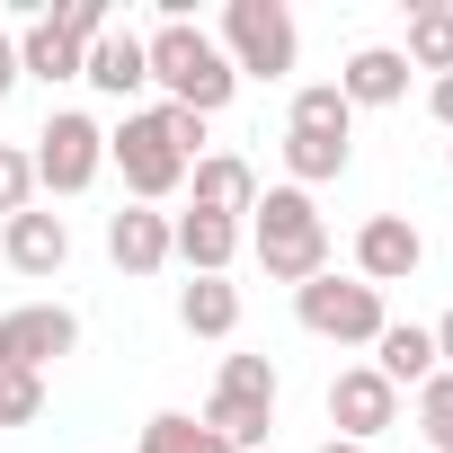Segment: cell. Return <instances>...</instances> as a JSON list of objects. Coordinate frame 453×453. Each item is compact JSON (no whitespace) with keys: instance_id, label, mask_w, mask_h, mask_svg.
Instances as JSON below:
<instances>
[{"instance_id":"6da1fadb","label":"cell","mask_w":453,"mask_h":453,"mask_svg":"<svg viewBox=\"0 0 453 453\" xmlns=\"http://www.w3.org/2000/svg\"><path fill=\"white\" fill-rule=\"evenodd\" d=\"M142 63H151V81H160V107H187V116H204V125L232 107V89H241L232 54H222L196 19H160V27L142 36Z\"/></svg>"},{"instance_id":"7a4b0ae2","label":"cell","mask_w":453,"mask_h":453,"mask_svg":"<svg viewBox=\"0 0 453 453\" xmlns=\"http://www.w3.org/2000/svg\"><path fill=\"white\" fill-rule=\"evenodd\" d=\"M250 250L276 285H311L329 267V222L303 187H258V213H250Z\"/></svg>"},{"instance_id":"3957f363","label":"cell","mask_w":453,"mask_h":453,"mask_svg":"<svg viewBox=\"0 0 453 453\" xmlns=\"http://www.w3.org/2000/svg\"><path fill=\"white\" fill-rule=\"evenodd\" d=\"M107 160L125 169V196L134 204H160V196H178L187 187V151H178V134H169V107H125L116 116V134H107Z\"/></svg>"},{"instance_id":"277c9868","label":"cell","mask_w":453,"mask_h":453,"mask_svg":"<svg viewBox=\"0 0 453 453\" xmlns=\"http://www.w3.org/2000/svg\"><path fill=\"white\" fill-rule=\"evenodd\" d=\"M276 365L267 356H222L213 373V400H204V426L232 444V453H267V426H276Z\"/></svg>"},{"instance_id":"5b68a950","label":"cell","mask_w":453,"mask_h":453,"mask_svg":"<svg viewBox=\"0 0 453 453\" xmlns=\"http://www.w3.org/2000/svg\"><path fill=\"white\" fill-rule=\"evenodd\" d=\"M213 45L232 54L241 81H285L294 54H303V27H294L285 0H222V36Z\"/></svg>"},{"instance_id":"8992f818","label":"cell","mask_w":453,"mask_h":453,"mask_svg":"<svg viewBox=\"0 0 453 453\" xmlns=\"http://www.w3.org/2000/svg\"><path fill=\"white\" fill-rule=\"evenodd\" d=\"M294 320L311 329V338H329V347H373L382 329H391V311H382V294L373 285H356V276H311V285H294Z\"/></svg>"},{"instance_id":"52a82bcc","label":"cell","mask_w":453,"mask_h":453,"mask_svg":"<svg viewBox=\"0 0 453 453\" xmlns=\"http://www.w3.org/2000/svg\"><path fill=\"white\" fill-rule=\"evenodd\" d=\"M27 160H36V187H54V196H89L98 169H107V125L81 116V107H54Z\"/></svg>"},{"instance_id":"ba28073f","label":"cell","mask_w":453,"mask_h":453,"mask_svg":"<svg viewBox=\"0 0 453 453\" xmlns=\"http://www.w3.org/2000/svg\"><path fill=\"white\" fill-rule=\"evenodd\" d=\"M81 347V311L72 303H19L0 311V373H45Z\"/></svg>"},{"instance_id":"9c48e42d","label":"cell","mask_w":453,"mask_h":453,"mask_svg":"<svg viewBox=\"0 0 453 453\" xmlns=\"http://www.w3.org/2000/svg\"><path fill=\"white\" fill-rule=\"evenodd\" d=\"M426 267V232L409 213H365V232H356V285H409Z\"/></svg>"},{"instance_id":"30bf717a","label":"cell","mask_w":453,"mask_h":453,"mask_svg":"<svg viewBox=\"0 0 453 453\" xmlns=\"http://www.w3.org/2000/svg\"><path fill=\"white\" fill-rule=\"evenodd\" d=\"M382 426H400V391H391L373 365H347V373L329 382V435H347V444H373Z\"/></svg>"},{"instance_id":"8fae6325","label":"cell","mask_w":453,"mask_h":453,"mask_svg":"<svg viewBox=\"0 0 453 453\" xmlns=\"http://www.w3.org/2000/svg\"><path fill=\"white\" fill-rule=\"evenodd\" d=\"M0 258H10L19 276H63V267H72V222L45 213V204L10 213V222H0Z\"/></svg>"},{"instance_id":"7c38bea8","label":"cell","mask_w":453,"mask_h":453,"mask_svg":"<svg viewBox=\"0 0 453 453\" xmlns=\"http://www.w3.org/2000/svg\"><path fill=\"white\" fill-rule=\"evenodd\" d=\"M187 187H196V213H222V222L258 213V169H250L241 151H196Z\"/></svg>"},{"instance_id":"4fadbf2b","label":"cell","mask_w":453,"mask_h":453,"mask_svg":"<svg viewBox=\"0 0 453 453\" xmlns=\"http://www.w3.org/2000/svg\"><path fill=\"white\" fill-rule=\"evenodd\" d=\"M107 258L125 267V276H160L178 250H169V213L160 204H125V213H107Z\"/></svg>"},{"instance_id":"5bb4252c","label":"cell","mask_w":453,"mask_h":453,"mask_svg":"<svg viewBox=\"0 0 453 453\" xmlns=\"http://www.w3.org/2000/svg\"><path fill=\"white\" fill-rule=\"evenodd\" d=\"M169 250L196 267V276H232V258H241V222H222V213H169Z\"/></svg>"},{"instance_id":"9a60e30c","label":"cell","mask_w":453,"mask_h":453,"mask_svg":"<svg viewBox=\"0 0 453 453\" xmlns=\"http://www.w3.org/2000/svg\"><path fill=\"white\" fill-rule=\"evenodd\" d=\"M338 98H347V107H400V98H409V63H400V45H356L347 72H338Z\"/></svg>"},{"instance_id":"2e32d148","label":"cell","mask_w":453,"mask_h":453,"mask_svg":"<svg viewBox=\"0 0 453 453\" xmlns=\"http://www.w3.org/2000/svg\"><path fill=\"white\" fill-rule=\"evenodd\" d=\"M81 81H89V89H107V98H134V89H151L142 36H134V27H107V36L81 54Z\"/></svg>"},{"instance_id":"e0dca14e","label":"cell","mask_w":453,"mask_h":453,"mask_svg":"<svg viewBox=\"0 0 453 453\" xmlns=\"http://www.w3.org/2000/svg\"><path fill=\"white\" fill-rule=\"evenodd\" d=\"M178 329H187V338H232V329H241V285H232V276L178 285Z\"/></svg>"},{"instance_id":"ac0fdd59","label":"cell","mask_w":453,"mask_h":453,"mask_svg":"<svg viewBox=\"0 0 453 453\" xmlns=\"http://www.w3.org/2000/svg\"><path fill=\"white\" fill-rule=\"evenodd\" d=\"M347 160H356V142H338V134H294L285 125V187H329V178H347Z\"/></svg>"},{"instance_id":"d6986e66","label":"cell","mask_w":453,"mask_h":453,"mask_svg":"<svg viewBox=\"0 0 453 453\" xmlns=\"http://www.w3.org/2000/svg\"><path fill=\"white\" fill-rule=\"evenodd\" d=\"M373 373H382V382H391V391H400V382H409V391H418V382H426V373H435V338H426V329H418V320H391V329H382V338H373Z\"/></svg>"},{"instance_id":"ffe728a7","label":"cell","mask_w":453,"mask_h":453,"mask_svg":"<svg viewBox=\"0 0 453 453\" xmlns=\"http://www.w3.org/2000/svg\"><path fill=\"white\" fill-rule=\"evenodd\" d=\"M400 63L409 72H453V0H418L409 10V45H400Z\"/></svg>"},{"instance_id":"44dd1931","label":"cell","mask_w":453,"mask_h":453,"mask_svg":"<svg viewBox=\"0 0 453 453\" xmlns=\"http://www.w3.org/2000/svg\"><path fill=\"white\" fill-rule=\"evenodd\" d=\"M19 81H45V89H54V81H81V45L36 19V27L19 36Z\"/></svg>"},{"instance_id":"7402d4cb","label":"cell","mask_w":453,"mask_h":453,"mask_svg":"<svg viewBox=\"0 0 453 453\" xmlns=\"http://www.w3.org/2000/svg\"><path fill=\"white\" fill-rule=\"evenodd\" d=\"M134 453H232L204 418H187V409H160V418H142V444Z\"/></svg>"},{"instance_id":"603a6c76","label":"cell","mask_w":453,"mask_h":453,"mask_svg":"<svg viewBox=\"0 0 453 453\" xmlns=\"http://www.w3.org/2000/svg\"><path fill=\"white\" fill-rule=\"evenodd\" d=\"M294 134H338V142H356V107L338 98V81H311V89H294V116H285Z\"/></svg>"},{"instance_id":"cb8c5ba5","label":"cell","mask_w":453,"mask_h":453,"mask_svg":"<svg viewBox=\"0 0 453 453\" xmlns=\"http://www.w3.org/2000/svg\"><path fill=\"white\" fill-rule=\"evenodd\" d=\"M45 27H54V36H72V45L89 54V45H98L116 19H107V0H54V10H45Z\"/></svg>"},{"instance_id":"d4e9b609","label":"cell","mask_w":453,"mask_h":453,"mask_svg":"<svg viewBox=\"0 0 453 453\" xmlns=\"http://www.w3.org/2000/svg\"><path fill=\"white\" fill-rule=\"evenodd\" d=\"M418 426H426L435 453H453V373H426L418 382Z\"/></svg>"},{"instance_id":"484cf974","label":"cell","mask_w":453,"mask_h":453,"mask_svg":"<svg viewBox=\"0 0 453 453\" xmlns=\"http://www.w3.org/2000/svg\"><path fill=\"white\" fill-rule=\"evenodd\" d=\"M27 204H36V160H27L19 142H0V222L27 213Z\"/></svg>"},{"instance_id":"4316f807","label":"cell","mask_w":453,"mask_h":453,"mask_svg":"<svg viewBox=\"0 0 453 453\" xmlns=\"http://www.w3.org/2000/svg\"><path fill=\"white\" fill-rule=\"evenodd\" d=\"M45 418V373H0V426H36Z\"/></svg>"},{"instance_id":"83f0119b","label":"cell","mask_w":453,"mask_h":453,"mask_svg":"<svg viewBox=\"0 0 453 453\" xmlns=\"http://www.w3.org/2000/svg\"><path fill=\"white\" fill-rule=\"evenodd\" d=\"M169 134H178V151L196 160V142H204V116H187V107H169Z\"/></svg>"},{"instance_id":"f1b7e54d","label":"cell","mask_w":453,"mask_h":453,"mask_svg":"<svg viewBox=\"0 0 453 453\" xmlns=\"http://www.w3.org/2000/svg\"><path fill=\"white\" fill-rule=\"evenodd\" d=\"M426 338H435V373H453V311H444V320H435Z\"/></svg>"},{"instance_id":"f546056e","label":"cell","mask_w":453,"mask_h":453,"mask_svg":"<svg viewBox=\"0 0 453 453\" xmlns=\"http://www.w3.org/2000/svg\"><path fill=\"white\" fill-rule=\"evenodd\" d=\"M426 107H435V125H444V134H453V72H444V81H435V89H426Z\"/></svg>"},{"instance_id":"4dcf8cb0","label":"cell","mask_w":453,"mask_h":453,"mask_svg":"<svg viewBox=\"0 0 453 453\" xmlns=\"http://www.w3.org/2000/svg\"><path fill=\"white\" fill-rule=\"evenodd\" d=\"M19 89V36H0V98Z\"/></svg>"},{"instance_id":"1f68e13d","label":"cell","mask_w":453,"mask_h":453,"mask_svg":"<svg viewBox=\"0 0 453 453\" xmlns=\"http://www.w3.org/2000/svg\"><path fill=\"white\" fill-rule=\"evenodd\" d=\"M320 453H373V444H347V435H329V444H320Z\"/></svg>"},{"instance_id":"d6a6232c","label":"cell","mask_w":453,"mask_h":453,"mask_svg":"<svg viewBox=\"0 0 453 453\" xmlns=\"http://www.w3.org/2000/svg\"><path fill=\"white\" fill-rule=\"evenodd\" d=\"M444 169H453V151H444Z\"/></svg>"},{"instance_id":"836d02e7","label":"cell","mask_w":453,"mask_h":453,"mask_svg":"<svg viewBox=\"0 0 453 453\" xmlns=\"http://www.w3.org/2000/svg\"><path fill=\"white\" fill-rule=\"evenodd\" d=\"M267 453H276V444H267Z\"/></svg>"}]
</instances>
